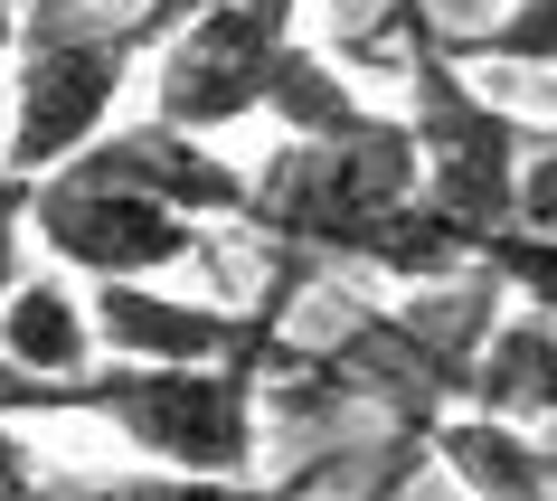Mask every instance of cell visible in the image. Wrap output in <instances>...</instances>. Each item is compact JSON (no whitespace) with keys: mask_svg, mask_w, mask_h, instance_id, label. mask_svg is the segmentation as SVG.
Returning <instances> with one entry per match:
<instances>
[{"mask_svg":"<svg viewBox=\"0 0 557 501\" xmlns=\"http://www.w3.org/2000/svg\"><path fill=\"white\" fill-rule=\"evenodd\" d=\"M143 48H161V20H143V10H114V0H20L0 161L38 180V171H66L86 143H104Z\"/></svg>","mask_w":557,"mask_h":501,"instance_id":"obj_1","label":"cell"},{"mask_svg":"<svg viewBox=\"0 0 557 501\" xmlns=\"http://www.w3.org/2000/svg\"><path fill=\"white\" fill-rule=\"evenodd\" d=\"M387 29L407 48V123H416V151H425V199L454 208L482 236L520 228V171L539 151V133L472 86V66L454 48V29L435 20V0H387Z\"/></svg>","mask_w":557,"mask_h":501,"instance_id":"obj_2","label":"cell"},{"mask_svg":"<svg viewBox=\"0 0 557 501\" xmlns=\"http://www.w3.org/2000/svg\"><path fill=\"white\" fill-rule=\"evenodd\" d=\"M274 359H95L66 379V416L114 426L143 464L171 473H256V416Z\"/></svg>","mask_w":557,"mask_h":501,"instance_id":"obj_3","label":"cell"},{"mask_svg":"<svg viewBox=\"0 0 557 501\" xmlns=\"http://www.w3.org/2000/svg\"><path fill=\"white\" fill-rule=\"evenodd\" d=\"M425 190V151H416L407 114H379L350 143H274V161L256 171V208L246 228H264L294 256H331V266H369L379 228L397 218V199Z\"/></svg>","mask_w":557,"mask_h":501,"instance_id":"obj_4","label":"cell"},{"mask_svg":"<svg viewBox=\"0 0 557 501\" xmlns=\"http://www.w3.org/2000/svg\"><path fill=\"white\" fill-rule=\"evenodd\" d=\"M29 228H38V246H48L66 274H86V284H104V274H171V266H189L208 246V218L151 199V190L95 171V161L38 171Z\"/></svg>","mask_w":557,"mask_h":501,"instance_id":"obj_5","label":"cell"},{"mask_svg":"<svg viewBox=\"0 0 557 501\" xmlns=\"http://www.w3.org/2000/svg\"><path fill=\"white\" fill-rule=\"evenodd\" d=\"M302 29L264 20L256 0H208L199 20H180L161 38V66H151V114L180 123V133H227V123L264 114V95L284 76V48Z\"/></svg>","mask_w":557,"mask_h":501,"instance_id":"obj_6","label":"cell"},{"mask_svg":"<svg viewBox=\"0 0 557 501\" xmlns=\"http://www.w3.org/2000/svg\"><path fill=\"white\" fill-rule=\"evenodd\" d=\"M76 161L133 180V190H151V199L189 208V218H236V228H246V208H256V171H236L208 133H180V123H161V114L151 123H114V133L86 143Z\"/></svg>","mask_w":557,"mask_h":501,"instance_id":"obj_7","label":"cell"},{"mask_svg":"<svg viewBox=\"0 0 557 501\" xmlns=\"http://www.w3.org/2000/svg\"><path fill=\"white\" fill-rule=\"evenodd\" d=\"M472 501H557V426H520L492 407H454L425 444Z\"/></svg>","mask_w":557,"mask_h":501,"instance_id":"obj_8","label":"cell"},{"mask_svg":"<svg viewBox=\"0 0 557 501\" xmlns=\"http://www.w3.org/2000/svg\"><path fill=\"white\" fill-rule=\"evenodd\" d=\"M0 359H20L38 379H86L95 359H104L95 294H76L66 274H29L20 294L0 303Z\"/></svg>","mask_w":557,"mask_h":501,"instance_id":"obj_9","label":"cell"},{"mask_svg":"<svg viewBox=\"0 0 557 501\" xmlns=\"http://www.w3.org/2000/svg\"><path fill=\"white\" fill-rule=\"evenodd\" d=\"M472 407L520 416V426H557V313L539 303H510L482 341V369H472Z\"/></svg>","mask_w":557,"mask_h":501,"instance_id":"obj_10","label":"cell"},{"mask_svg":"<svg viewBox=\"0 0 557 501\" xmlns=\"http://www.w3.org/2000/svg\"><path fill=\"white\" fill-rule=\"evenodd\" d=\"M264 123H284L294 143H350V133L379 123V105H369L322 48L294 38V48H284V76H274V95H264Z\"/></svg>","mask_w":557,"mask_h":501,"instance_id":"obj_11","label":"cell"},{"mask_svg":"<svg viewBox=\"0 0 557 501\" xmlns=\"http://www.w3.org/2000/svg\"><path fill=\"white\" fill-rule=\"evenodd\" d=\"M58 501H302V482H256V473H86V482H58Z\"/></svg>","mask_w":557,"mask_h":501,"instance_id":"obj_12","label":"cell"},{"mask_svg":"<svg viewBox=\"0 0 557 501\" xmlns=\"http://www.w3.org/2000/svg\"><path fill=\"white\" fill-rule=\"evenodd\" d=\"M463 66L482 58H510V66H557V0H510L492 29H454Z\"/></svg>","mask_w":557,"mask_h":501,"instance_id":"obj_13","label":"cell"},{"mask_svg":"<svg viewBox=\"0 0 557 501\" xmlns=\"http://www.w3.org/2000/svg\"><path fill=\"white\" fill-rule=\"evenodd\" d=\"M482 274H500L510 303L557 313V236L548 228H492V236H482Z\"/></svg>","mask_w":557,"mask_h":501,"instance_id":"obj_14","label":"cell"},{"mask_svg":"<svg viewBox=\"0 0 557 501\" xmlns=\"http://www.w3.org/2000/svg\"><path fill=\"white\" fill-rule=\"evenodd\" d=\"M29 199H38V180L0 161V303L29 284Z\"/></svg>","mask_w":557,"mask_h":501,"instance_id":"obj_15","label":"cell"},{"mask_svg":"<svg viewBox=\"0 0 557 501\" xmlns=\"http://www.w3.org/2000/svg\"><path fill=\"white\" fill-rule=\"evenodd\" d=\"M520 228L557 236V133H539V151H529V171H520Z\"/></svg>","mask_w":557,"mask_h":501,"instance_id":"obj_16","label":"cell"},{"mask_svg":"<svg viewBox=\"0 0 557 501\" xmlns=\"http://www.w3.org/2000/svg\"><path fill=\"white\" fill-rule=\"evenodd\" d=\"M10 48H20V10L0 0V58H10Z\"/></svg>","mask_w":557,"mask_h":501,"instance_id":"obj_17","label":"cell"}]
</instances>
